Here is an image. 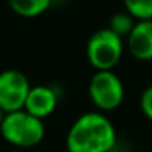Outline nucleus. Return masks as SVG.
Listing matches in <instances>:
<instances>
[{"mask_svg":"<svg viewBox=\"0 0 152 152\" xmlns=\"http://www.w3.org/2000/svg\"><path fill=\"white\" fill-rule=\"evenodd\" d=\"M134 24H136V20L128 12H118V14L112 15L110 23H109V28L113 33H116L118 36H121L122 39L124 37L127 39V36L131 33Z\"/></svg>","mask_w":152,"mask_h":152,"instance_id":"9d476101","label":"nucleus"},{"mask_svg":"<svg viewBox=\"0 0 152 152\" xmlns=\"http://www.w3.org/2000/svg\"><path fill=\"white\" fill-rule=\"evenodd\" d=\"M116 140V128L103 112H87L70 125L66 149L67 152H110Z\"/></svg>","mask_w":152,"mask_h":152,"instance_id":"f257e3e1","label":"nucleus"},{"mask_svg":"<svg viewBox=\"0 0 152 152\" xmlns=\"http://www.w3.org/2000/svg\"><path fill=\"white\" fill-rule=\"evenodd\" d=\"M11 152H26V151H23V149H15V151H11Z\"/></svg>","mask_w":152,"mask_h":152,"instance_id":"4468645a","label":"nucleus"},{"mask_svg":"<svg viewBox=\"0 0 152 152\" xmlns=\"http://www.w3.org/2000/svg\"><path fill=\"white\" fill-rule=\"evenodd\" d=\"M0 134L9 145L26 151L43 142L46 128L43 119H39L26 109H21L6 113L0 125Z\"/></svg>","mask_w":152,"mask_h":152,"instance_id":"f03ea898","label":"nucleus"},{"mask_svg":"<svg viewBox=\"0 0 152 152\" xmlns=\"http://www.w3.org/2000/svg\"><path fill=\"white\" fill-rule=\"evenodd\" d=\"M85 54L96 70H113L124 55V40L109 27L100 28L90 36Z\"/></svg>","mask_w":152,"mask_h":152,"instance_id":"7ed1b4c3","label":"nucleus"},{"mask_svg":"<svg viewBox=\"0 0 152 152\" xmlns=\"http://www.w3.org/2000/svg\"><path fill=\"white\" fill-rule=\"evenodd\" d=\"M127 48L137 61H152V20L136 21L127 36Z\"/></svg>","mask_w":152,"mask_h":152,"instance_id":"0eeeda50","label":"nucleus"},{"mask_svg":"<svg viewBox=\"0 0 152 152\" xmlns=\"http://www.w3.org/2000/svg\"><path fill=\"white\" fill-rule=\"evenodd\" d=\"M88 96L99 112H113L122 104L125 88L113 70H96L88 84Z\"/></svg>","mask_w":152,"mask_h":152,"instance_id":"20e7f679","label":"nucleus"},{"mask_svg":"<svg viewBox=\"0 0 152 152\" xmlns=\"http://www.w3.org/2000/svg\"><path fill=\"white\" fill-rule=\"evenodd\" d=\"M110 152H131V146L130 143H127L122 139H118L116 143L113 145V148L110 149Z\"/></svg>","mask_w":152,"mask_h":152,"instance_id":"f8f14e48","label":"nucleus"},{"mask_svg":"<svg viewBox=\"0 0 152 152\" xmlns=\"http://www.w3.org/2000/svg\"><path fill=\"white\" fill-rule=\"evenodd\" d=\"M5 116H6V112L0 107V125H2V122H3V119H5Z\"/></svg>","mask_w":152,"mask_h":152,"instance_id":"ddd939ff","label":"nucleus"},{"mask_svg":"<svg viewBox=\"0 0 152 152\" xmlns=\"http://www.w3.org/2000/svg\"><path fill=\"white\" fill-rule=\"evenodd\" d=\"M6 2L11 11L23 18L40 17L52 5V0H6Z\"/></svg>","mask_w":152,"mask_h":152,"instance_id":"6e6552de","label":"nucleus"},{"mask_svg":"<svg viewBox=\"0 0 152 152\" xmlns=\"http://www.w3.org/2000/svg\"><path fill=\"white\" fill-rule=\"evenodd\" d=\"M31 90L28 78L17 69L0 73V107L6 113L24 109L27 96Z\"/></svg>","mask_w":152,"mask_h":152,"instance_id":"39448f33","label":"nucleus"},{"mask_svg":"<svg viewBox=\"0 0 152 152\" xmlns=\"http://www.w3.org/2000/svg\"><path fill=\"white\" fill-rule=\"evenodd\" d=\"M139 106H140V110L145 115V118L152 122V85L146 87L142 91L140 100H139Z\"/></svg>","mask_w":152,"mask_h":152,"instance_id":"9b49d317","label":"nucleus"},{"mask_svg":"<svg viewBox=\"0 0 152 152\" xmlns=\"http://www.w3.org/2000/svg\"><path fill=\"white\" fill-rule=\"evenodd\" d=\"M58 103H60V96L54 87L36 85L31 87L24 109L39 119H46L55 112Z\"/></svg>","mask_w":152,"mask_h":152,"instance_id":"423d86ee","label":"nucleus"},{"mask_svg":"<svg viewBox=\"0 0 152 152\" xmlns=\"http://www.w3.org/2000/svg\"><path fill=\"white\" fill-rule=\"evenodd\" d=\"M124 8L136 21L152 20V0H124Z\"/></svg>","mask_w":152,"mask_h":152,"instance_id":"1a4fd4ad","label":"nucleus"}]
</instances>
